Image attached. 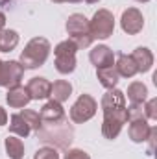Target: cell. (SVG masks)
<instances>
[{"mask_svg": "<svg viewBox=\"0 0 157 159\" xmlns=\"http://www.w3.org/2000/svg\"><path fill=\"white\" fill-rule=\"evenodd\" d=\"M63 159H91V156H89L87 152L79 150V148H72V150H69V152L65 154Z\"/></svg>", "mask_w": 157, "mask_h": 159, "instance_id": "28", "label": "cell"}, {"mask_svg": "<svg viewBox=\"0 0 157 159\" xmlns=\"http://www.w3.org/2000/svg\"><path fill=\"white\" fill-rule=\"evenodd\" d=\"M24 76V67L19 61H6V87L20 85V80Z\"/></svg>", "mask_w": 157, "mask_h": 159, "instance_id": "18", "label": "cell"}, {"mask_svg": "<svg viewBox=\"0 0 157 159\" xmlns=\"http://www.w3.org/2000/svg\"><path fill=\"white\" fill-rule=\"evenodd\" d=\"M96 76L100 80V85L102 87H105L107 91L109 89H115L118 83V72L117 69H115V65H111V67H104V69H96Z\"/></svg>", "mask_w": 157, "mask_h": 159, "instance_id": "19", "label": "cell"}, {"mask_svg": "<svg viewBox=\"0 0 157 159\" xmlns=\"http://www.w3.org/2000/svg\"><path fill=\"white\" fill-rule=\"evenodd\" d=\"M39 117L43 124H56V122H61L65 120V109L59 102L56 100H50L46 102L39 111Z\"/></svg>", "mask_w": 157, "mask_h": 159, "instance_id": "10", "label": "cell"}, {"mask_svg": "<svg viewBox=\"0 0 157 159\" xmlns=\"http://www.w3.org/2000/svg\"><path fill=\"white\" fill-rule=\"evenodd\" d=\"M9 131L13 133V135H17V137H28L30 133H32V128L28 126V122L20 117V113H15V115H11L9 117Z\"/></svg>", "mask_w": 157, "mask_h": 159, "instance_id": "22", "label": "cell"}, {"mask_svg": "<svg viewBox=\"0 0 157 159\" xmlns=\"http://www.w3.org/2000/svg\"><path fill=\"white\" fill-rule=\"evenodd\" d=\"M2 30H6V15L0 11V32Z\"/></svg>", "mask_w": 157, "mask_h": 159, "instance_id": "32", "label": "cell"}, {"mask_svg": "<svg viewBox=\"0 0 157 159\" xmlns=\"http://www.w3.org/2000/svg\"><path fill=\"white\" fill-rule=\"evenodd\" d=\"M144 115L146 120H157V98H150L144 102Z\"/></svg>", "mask_w": 157, "mask_h": 159, "instance_id": "27", "label": "cell"}, {"mask_svg": "<svg viewBox=\"0 0 157 159\" xmlns=\"http://www.w3.org/2000/svg\"><path fill=\"white\" fill-rule=\"evenodd\" d=\"M6 102H7L9 107L20 109V107H26L32 102V98H30V94H28V91H26L24 85H15V87H9L7 89Z\"/></svg>", "mask_w": 157, "mask_h": 159, "instance_id": "11", "label": "cell"}, {"mask_svg": "<svg viewBox=\"0 0 157 159\" xmlns=\"http://www.w3.org/2000/svg\"><path fill=\"white\" fill-rule=\"evenodd\" d=\"M70 94H72V85H70V81H67V80H57V81H54L52 87H50V96H52V100H56V102H59V104L67 102V100L70 98Z\"/></svg>", "mask_w": 157, "mask_h": 159, "instance_id": "17", "label": "cell"}, {"mask_svg": "<svg viewBox=\"0 0 157 159\" xmlns=\"http://www.w3.org/2000/svg\"><path fill=\"white\" fill-rule=\"evenodd\" d=\"M0 87H6V61L0 59Z\"/></svg>", "mask_w": 157, "mask_h": 159, "instance_id": "30", "label": "cell"}, {"mask_svg": "<svg viewBox=\"0 0 157 159\" xmlns=\"http://www.w3.org/2000/svg\"><path fill=\"white\" fill-rule=\"evenodd\" d=\"M6 146V154L9 156V159H24V143L15 137V135H7L4 141Z\"/></svg>", "mask_w": 157, "mask_h": 159, "instance_id": "21", "label": "cell"}, {"mask_svg": "<svg viewBox=\"0 0 157 159\" xmlns=\"http://www.w3.org/2000/svg\"><path fill=\"white\" fill-rule=\"evenodd\" d=\"M37 135L44 143H54L56 141V144L59 148H67L72 141V128L67 126L65 120L56 122V124H43L37 129Z\"/></svg>", "mask_w": 157, "mask_h": 159, "instance_id": "4", "label": "cell"}, {"mask_svg": "<svg viewBox=\"0 0 157 159\" xmlns=\"http://www.w3.org/2000/svg\"><path fill=\"white\" fill-rule=\"evenodd\" d=\"M131 57H133V61H135L139 72L144 74V72L152 70V67H154V54H152L150 48H146V46H139V48L133 50Z\"/></svg>", "mask_w": 157, "mask_h": 159, "instance_id": "15", "label": "cell"}, {"mask_svg": "<svg viewBox=\"0 0 157 159\" xmlns=\"http://www.w3.org/2000/svg\"><path fill=\"white\" fill-rule=\"evenodd\" d=\"M34 159H59V152L54 146H43L35 152Z\"/></svg>", "mask_w": 157, "mask_h": 159, "instance_id": "26", "label": "cell"}, {"mask_svg": "<svg viewBox=\"0 0 157 159\" xmlns=\"http://www.w3.org/2000/svg\"><path fill=\"white\" fill-rule=\"evenodd\" d=\"M120 26L128 35H137L144 28V17L137 7H128L122 11L120 17Z\"/></svg>", "mask_w": 157, "mask_h": 159, "instance_id": "8", "label": "cell"}, {"mask_svg": "<svg viewBox=\"0 0 157 159\" xmlns=\"http://www.w3.org/2000/svg\"><path fill=\"white\" fill-rule=\"evenodd\" d=\"M152 131V126L148 124L146 119H137V120H129V128H128V133H129V139L137 144L141 143H146L148 135Z\"/></svg>", "mask_w": 157, "mask_h": 159, "instance_id": "12", "label": "cell"}, {"mask_svg": "<svg viewBox=\"0 0 157 159\" xmlns=\"http://www.w3.org/2000/svg\"><path fill=\"white\" fill-rule=\"evenodd\" d=\"M11 0H0V6H6V4H9Z\"/></svg>", "mask_w": 157, "mask_h": 159, "instance_id": "34", "label": "cell"}, {"mask_svg": "<svg viewBox=\"0 0 157 159\" xmlns=\"http://www.w3.org/2000/svg\"><path fill=\"white\" fill-rule=\"evenodd\" d=\"M98 104L91 94H79V98L70 107V120L74 124H83L96 115Z\"/></svg>", "mask_w": 157, "mask_h": 159, "instance_id": "7", "label": "cell"}, {"mask_svg": "<svg viewBox=\"0 0 157 159\" xmlns=\"http://www.w3.org/2000/svg\"><path fill=\"white\" fill-rule=\"evenodd\" d=\"M102 111H113V109H120L126 107V94L118 89H109L104 96H102Z\"/></svg>", "mask_w": 157, "mask_h": 159, "instance_id": "14", "label": "cell"}, {"mask_svg": "<svg viewBox=\"0 0 157 159\" xmlns=\"http://www.w3.org/2000/svg\"><path fill=\"white\" fill-rule=\"evenodd\" d=\"M128 98L131 104H144L148 100V87L142 81H131L128 85Z\"/></svg>", "mask_w": 157, "mask_h": 159, "instance_id": "20", "label": "cell"}, {"mask_svg": "<svg viewBox=\"0 0 157 159\" xmlns=\"http://www.w3.org/2000/svg\"><path fill=\"white\" fill-rule=\"evenodd\" d=\"M155 137H157V128H152V131H150V135H148V143H150V148H148V154L152 156L154 154V144H155Z\"/></svg>", "mask_w": 157, "mask_h": 159, "instance_id": "29", "label": "cell"}, {"mask_svg": "<svg viewBox=\"0 0 157 159\" xmlns=\"http://www.w3.org/2000/svg\"><path fill=\"white\" fill-rule=\"evenodd\" d=\"M87 4H96V2H100V0H85Z\"/></svg>", "mask_w": 157, "mask_h": 159, "instance_id": "35", "label": "cell"}, {"mask_svg": "<svg viewBox=\"0 0 157 159\" xmlns=\"http://www.w3.org/2000/svg\"><path fill=\"white\" fill-rule=\"evenodd\" d=\"M115 69H117L118 76H122V78H133L135 74H139L133 57L128 56V54H118L117 63H115Z\"/></svg>", "mask_w": 157, "mask_h": 159, "instance_id": "16", "label": "cell"}, {"mask_svg": "<svg viewBox=\"0 0 157 159\" xmlns=\"http://www.w3.org/2000/svg\"><path fill=\"white\" fill-rule=\"evenodd\" d=\"M128 107V106H126ZM126 107L113 109V111H104V120H102V135L109 141L117 139L124 128V124L128 122V111Z\"/></svg>", "mask_w": 157, "mask_h": 159, "instance_id": "6", "label": "cell"}, {"mask_svg": "<svg viewBox=\"0 0 157 159\" xmlns=\"http://www.w3.org/2000/svg\"><path fill=\"white\" fill-rule=\"evenodd\" d=\"M54 4H63V2H69V0H52Z\"/></svg>", "mask_w": 157, "mask_h": 159, "instance_id": "33", "label": "cell"}, {"mask_svg": "<svg viewBox=\"0 0 157 159\" xmlns=\"http://www.w3.org/2000/svg\"><path fill=\"white\" fill-rule=\"evenodd\" d=\"M79 48L76 43L70 39L61 41L54 48V61H56V70L59 74H70L76 70V52Z\"/></svg>", "mask_w": 157, "mask_h": 159, "instance_id": "3", "label": "cell"}, {"mask_svg": "<svg viewBox=\"0 0 157 159\" xmlns=\"http://www.w3.org/2000/svg\"><path fill=\"white\" fill-rule=\"evenodd\" d=\"M89 59L96 69H104V67H111L115 65V54L107 44H98L89 52Z\"/></svg>", "mask_w": 157, "mask_h": 159, "instance_id": "9", "label": "cell"}, {"mask_svg": "<svg viewBox=\"0 0 157 159\" xmlns=\"http://www.w3.org/2000/svg\"><path fill=\"white\" fill-rule=\"evenodd\" d=\"M67 34H69V39L74 41L78 48H89L92 44V35H91V30H89V19L81 13H72L69 19H67Z\"/></svg>", "mask_w": 157, "mask_h": 159, "instance_id": "2", "label": "cell"}, {"mask_svg": "<svg viewBox=\"0 0 157 159\" xmlns=\"http://www.w3.org/2000/svg\"><path fill=\"white\" fill-rule=\"evenodd\" d=\"M19 34L15 30H2L0 32V52H11L19 44Z\"/></svg>", "mask_w": 157, "mask_h": 159, "instance_id": "23", "label": "cell"}, {"mask_svg": "<svg viewBox=\"0 0 157 159\" xmlns=\"http://www.w3.org/2000/svg\"><path fill=\"white\" fill-rule=\"evenodd\" d=\"M7 124V113H6V109L0 106V126H6Z\"/></svg>", "mask_w": 157, "mask_h": 159, "instance_id": "31", "label": "cell"}, {"mask_svg": "<svg viewBox=\"0 0 157 159\" xmlns=\"http://www.w3.org/2000/svg\"><path fill=\"white\" fill-rule=\"evenodd\" d=\"M50 87H52V83L46 78H41L39 76V78H32L28 81L26 91H28L32 100H44V98L50 96Z\"/></svg>", "mask_w": 157, "mask_h": 159, "instance_id": "13", "label": "cell"}, {"mask_svg": "<svg viewBox=\"0 0 157 159\" xmlns=\"http://www.w3.org/2000/svg\"><path fill=\"white\" fill-rule=\"evenodd\" d=\"M135 2H141V4H146V2H150V0H135Z\"/></svg>", "mask_w": 157, "mask_h": 159, "instance_id": "36", "label": "cell"}, {"mask_svg": "<svg viewBox=\"0 0 157 159\" xmlns=\"http://www.w3.org/2000/svg\"><path fill=\"white\" fill-rule=\"evenodd\" d=\"M89 30L92 39H107L115 32V17L109 9H98L89 20Z\"/></svg>", "mask_w": 157, "mask_h": 159, "instance_id": "5", "label": "cell"}, {"mask_svg": "<svg viewBox=\"0 0 157 159\" xmlns=\"http://www.w3.org/2000/svg\"><path fill=\"white\" fill-rule=\"evenodd\" d=\"M50 41L44 39V37H34V39L28 41V44L24 46L22 54H20V59L19 63L26 69H39L46 63L48 56H50Z\"/></svg>", "mask_w": 157, "mask_h": 159, "instance_id": "1", "label": "cell"}, {"mask_svg": "<svg viewBox=\"0 0 157 159\" xmlns=\"http://www.w3.org/2000/svg\"><path fill=\"white\" fill-rule=\"evenodd\" d=\"M128 111V122L129 120H137V119H146L144 115V104H131L126 107Z\"/></svg>", "mask_w": 157, "mask_h": 159, "instance_id": "25", "label": "cell"}, {"mask_svg": "<svg viewBox=\"0 0 157 159\" xmlns=\"http://www.w3.org/2000/svg\"><path fill=\"white\" fill-rule=\"evenodd\" d=\"M20 117L28 122V126L32 128V131H34V129L37 131L41 126H43L39 113H37V111H34V109H22V111H20Z\"/></svg>", "mask_w": 157, "mask_h": 159, "instance_id": "24", "label": "cell"}]
</instances>
